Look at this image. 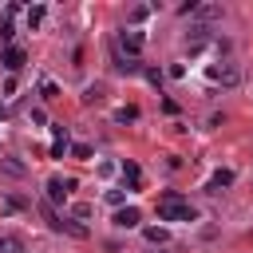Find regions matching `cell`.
Listing matches in <instances>:
<instances>
[{
    "label": "cell",
    "instance_id": "obj_1",
    "mask_svg": "<svg viewBox=\"0 0 253 253\" xmlns=\"http://www.w3.org/2000/svg\"><path fill=\"white\" fill-rule=\"evenodd\" d=\"M158 217H162V221H194V206H190L182 194L170 190V194L158 198Z\"/></svg>",
    "mask_w": 253,
    "mask_h": 253
},
{
    "label": "cell",
    "instance_id": "obj_2",
    "mask_svg": "<svg viewBox=\"0 0 253 253\" xmlns=\"http://www.w3.org/2000/svg\"><path fill=\"white\" fill-rule=\"evenodd\" d=\"M43 213H47V225H51V229H59V233H71V237H87V225H83V221H75V217H63V213H55L51 206H43Z\"/></svg>",
    "mask_w": 253,
    "mask_h": 253
},
{
    "label": "cell",
    "instance_id": "obj_3",
    "mask_svg": "<svg viewBox=\"0 0 253 253\" xmlns=\"http://www.w3.org/2000/svg\"><path fill=\"white\" fill-rule=\"evenodd\" d=\"M178 12H182V16H190V20H198L202 28H206V24H213V20H221V4H182Z\"/></svg>",
    "mask_w": 253,
    "mask_h": 253
},
{
    "label": "cell",
    "instance_id": "obj_4",
    "mask_svg": "<svg viewBox=\"0 0 253 253\" xmlns=\"http://www.w3.org/2000/svg\"><path fill=\"white\" fill-rule=\"evenodd\" d=\"M210 79L221 83V87H237V83H241V71H237V63H221V67L210 71Z\"/></svg>",
    "mask_w": 253,
    "mask_h": 253
},
{
    "label": "cell",
    "instance_id": "obj_5",
    "mask_svg": "<svg viewBox=\"0 0 253 253\" xmlns=\"http://www.w3.org/2000/svg\"><path fill=\"white\" fill-rule=\"evenodd\" d=\"M119 51H126L130 59L142 51V32H134V28H126V32H119Z\"/></svg>",
    "mask_w": 253,
    "mask_h": 253
},
{
    "label": "cell",
    "instance_id": "obj_6",
    "mask_svg": "<svg viewBox=\"0 0 253 253\" xmlns=\"http://www.w3.org/2000/svg\"><path fill=\"white\" fill-rule=\"evenodd\" d=\"M71 190H75V182H71V178H63V182H59V178H51V182H47V202H51V206H59V202H67V194H71Z\"/></svg>",
    "mask_w": 253,
    "mask_h": 253
},
{
    "label": "cell",
    "instance_id": "obj_7",
    "mask_svg": "<svg viewBox=\"0 0 253 253\" xmlns=\"http://www.w3.org/2000/svg\"><path fill=\"white\" fill-rule=\"evenodd\" d=\"M138 221H142V213H138L134 206H123V210L115 213V225H119V229H134Z\"/></svg>",
    "mask_w": 253,
    "mask_h": 253
},
{
    "label": "cell",
    "instance_id": "obj_8",
    "mask_svg": "<svg viewBox=\"0 0 253 253\" xmlns=\"http://www.w3.org/2000/svg\"><path fill=\"white\" fill-rule=\"evenodd\" d=\"M24 59H28V55H24V47H16V43H8V47H4V67H8V71H20V67H24Z\"/></svg>",
    "mask_w": 253,
    "mask_h": 253
},
{
    "label": "cell",
    "instance_id": "obj_9",
    "mask_svg": "<svg viewBox=\"0 0 253 253\" xmlns=\"http://www.w3.org/2000/svg\"><path fill=\"white\" fill-rule=\"evenodd\" d=\"M206 40H210V28H202V24H194V28L186 32V47H190V51H198Z\"/></svg>",
    "mask_w": 253,
    "mask_h": 253
},
{
    "label": "cell",
    "instance_id": "obj_10",
    "mask_svg": "<svg viewBox=\"0 0 253 253\" xmlns=\"http://www.w3.org/2000/svg\"><path fill=\"white\" fill-rule=\"evenodd\" d=\"M123 182H126L130 190H138V186H142V170H138L134 162H123Z\"/></svg>",
    "mask_w": 253,
    "mask_h": 253
},
{
    "label": "cell",
    "instance_id": "obj_11",
    "mask_svg": "<svg viewBox=\"0 0 253 253\" xmlns=\"http://www.w3.org/2000/svg\"><path fill=\"white\" fill-rule=\"evenodd\" d=\"M24 20H28V28H40V24H43V4H32V8L24 12Z\"/></svg>",
    "mask_w": 253,
    "mask_h": 253
},
{
    "label": "cell",
    "instance_id": "obj_12",
    "mask_svg": "<svg viewBox=\"0 0 253 253\" xmlns=\"http://www.w3.org/2000/svg\"><path fill=\"white\" fill-rule=\"evenodd\" d=\"M233 182V174L229 170H213V178H210V190H221V186H229Z\"/></svg>",
    "mask_w": 253,
    "mask_h": 253
},
{
    "label": "cell",
    "instance_id": "obj_13",
    "mask_svg": "<svg viewBox=\"0 0 253 253\" xmlns=\"http://www.w3.org/2000/svg\"><path fill=\"white\" fill-rule=\"evenodd\" d=\"M103 99V83H91L87 91H83V103H99Z\"/></svg>",
    "mask_w": 253,
    "mask_h": 253
},
{
    "label": "cell",
    "instance_id": "obj_14",
    "mask_svg": "<svg viewBox=\"0 0 253 253\" xmlns=\"http://www.w3.org/2000/svg\"><path fill=\"white\" fill-rule=\"evenodd\" d=\"M67 154H71V158H79V162H87V158H91V146H87V142H75Z\"/></svg>",
    "mask_w": 253,
    "mask_h": 253
},
{
    "label": "cell",
    "instance_id": "obj_15",
    "mask_svg": "<svg viewBox=\"0 0 253 253\" xmlns=\"http://www.w3.org/2000/svg\"><path fill=\"white\" fill-rule=\"evenodd\" d=\"M115 119H119V123H134V119H138V111H134V107H119V111H115Z\"/></svg>",
    "mask_w": 253,
    "mask_h": 253
},
{
    "label": "cell",
    "instance_id": "obj_16",
    "mask_svg": "<svg viewBox=\"0 0 253 253\" xmlns=\"http://www.w3.org/2000/svg\"><path fill=\"white\" fill-rule=\"evenodd\" d=\"M67 150H71L67 138H55V142H51V158H67Z\"/></svg>",
    "mask_w": 253,
    "mask_h": 253
},
{
    "label": "cell",
    "instance_id": "obj_17",
    "mask_svg": "<svg viewBox=\"0 0 253 253\" xmlns=\"http://www.w3.org/2000/svg\"><path fill=\"white\" fill-rule=\"evenodd\" d=\"M146 241L162 245V241H166V229H162V225H150V229H146Z\"/></svg>",
    "mask_w": 253,
    "mask_h": 253
},
{
    "label": "cell",
    "instance_id": "obj_18",
    "mask_svg": "<svg viewBox=\"0 0 253 253\" xmlns=\"http://www.w3.org/2000/svg\"><path fill=\"white\" fill-rule=\"evenodd\" d=\"M0 253H20V241L16 237H0Z\"/></svg>",
    "mask_w": 253,
    "mask_h": 253
},
{
    "label": "cell",
    "instance_id": "obj_19",
    "mask_svg": "<svg viewBox=\"0 0 253 253\" xmlns=\"http://www.w3.org/2000/svg\"><path fill=\"white\" fill-rule=\"evenodd\" d=\"M146 16H150V4H138V8H130V20H134V24H138V20H146Z\"/></svg>",
    "mask_w": 253,
    "mask_h": 253
},
{
    "label": "cell",
    "instance_id": "obj_20",
    "mask_svg": "<svg viewBox=\"0 0 253 253\" xmlns=\"http://www.w3.org/2000/svg\"><path fill=\"white\" fill-rule=\"evenodd\" d=\"M115 67H119V71H126V75H134V71H138V63H134V59H119Z\"/></svg>",
    "mask_w": 253,
    "mask_h": 253
},
{
    "label": "cell",
    "instance_id": "obj_21",
    "mask_svg": "<svg viewBox=\"0 0 253 253\" xmlns=\"http://www.w3.org/2000/svg\"><path fill=\"white\" fill-rule=\"evenodd\" d=\"M0 166H4V170H8V174H24V166H20V162H16V158H4V162H0Z\"/></svg>",
    "mask_w": 253,
    "mask_h": 253
},
{
    "label": "cell",
    "instance_id": "obj_22",
    "mask_svg": "<svg viewBox=\"0 0 253 253\" xmlns=\"http://www.w3.org/2000/svg\"><path fill=\"white\" fill-rule=\"evenodd\" d=\"M107 202H111V206H119V210H123V190H107Z\"/></svg>",
    "mask_w": 253,
    "mask_h": 253
},
{
    "label": "cell",
    "instance_id": "obj_23",
    "mask_svg": "<svg viewBox=\"0 0 253 253\" xmlns=\"http://www.w3.org/2000/svg\"><path fill=\"white\" fill-rule=\"evenodd\" d=\"M43 99H59V87L55 83H43Z\"/></svg>",
    "mask_w": 253,
    "mask_h": 253
}]
</instances>
